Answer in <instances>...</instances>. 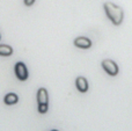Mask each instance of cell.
Instances as JSON below:
<instances>
[{"label":"cell","instance_id":"obj_1","mask_svg":"<svg viewBox=\"0 0 132 131\" xmlns=\"http://www.w3.org/2000/svg\"><path fill=\"white\" fill-rule=\"evenodd\" d=\"M104 11H105L107 16L109 18V20L115 26H119L123 22L124 14H123V9L119 6H117V5L112 4L110 1H107V2H104Z\"/></svg>","mask_w":132,"mask_h":131},{"label":"cell","instance_id":"obj_2","mask_svg":"<svg viewBox=\"0 0 132 131\" xmlns=\"http://www.w3.org/2000/svg\"><path fill=\"white\" fill-rule=\"evenodd\" d=\"M102 67L109 76L115 77V76H117V73H118V66H117L116 63L111 59H104L103 60Z\"/></svg>","mask_w":132,"mask_h":131},{"label":"cell","instance_id":"obj_3","mask_svg":"<svg viewBox=\"0 0 132 131\" xmlns=\"http://www.w3.org/2000/svg\"><path fill=\"white\" fill-rule=\"evenodd\" d=\"M15 74L18 77L19 80L21 81H24L28 79V70H27V66L24 65V63L22 62H19L15 64Z\"/></svg>","mask_w":132,"mask_h":131},{"label":"cell","instance_id":"obj_4","mask_svg":"<svg viewBox=\"0 0 132 131\" xmlns=\"http://www.w3.org/2000/svg\"><path fill=\"white\" fill-rule=\"evenodd\" d=\"M73 43H74L75 46H78V48H80V49H89L92 46L90 39L87 38V37H84V36L77 37Z\"/></svg>","mask_w":132,"mask_h":131},{"label":"cell","instance_id":"obj_5","mask_svg":"<svg viewBox=\"0 0 132 131\" xmlns=\"http://www.w3.org/2000/svg\"><path fill=\"white\" fill-rule=\"evenodd\" d=\"M37 102L38 104H49V95L45 88H39L37 92Z\"/></svg>","mask_w":132,"mask_h":131},{"label":"cell","instance_id":"obj_6","mask_svg":"<svg viewBox=\"0 0 132 131\" xmlns=\"http://www.w3.org/2000/svg\"><path fill=\"white\" fill-rule=\"evenodd\" d=\"M75 86H77L78 91L81 93H86L88 91V83L84 77H78L77 80H75Z\"/></svg>","mask_w":132,"mask_h":131},{"label":"cell","instance_id":"obj_7","mask_svg":"<svg viewBox=\"0 0 132 131\" xmlns=\"http://www.w3.org/2000/svg\"><path fill=\"white\" fill-rule=\"evenodd\" d=\"M18 101H19V96L15 93H9V94H7L6 96L4 97V102L6 104H8V106L18 103Z\"/></svg>","mask_w":132,"mask_h":131},{"label":"cell","instance_id":"obj_8","mask_svg":"<svg viewBox=\"0 0 132 131\" xmlns=\"http://www.w3.org/2000/svg\"><path fill=\"white\" fill-rule=\"evenodd\" d=\"M12 53H13L12 46L6 45V44H0V56L7 57V56H11Z\"/></svg>","mask_w":132,"mask_h":131},{"label":"cell","instance_id":"obj_9","mask_svg":"<svg viewBox=\"0 0 132 131\" xmlns=\"http://www.w3.org/2000/svg\"><path fill=\"white\" fill-rule=\"evenodd\" d=\"M49 109V104H38V113L45 114Z\"/></svg>","mask_w":132,"mask_h":131},{"label":"cell","instance_id":"obj_10","mask_svg":"<svg viewBox=\"0 0 132 131\" xmlns=\"http://www.w3.org/2000/svg\"><path fill=\"white\" fill-rule=\"evenodd\" d=\"M35 2V0H24V5L26 6H31Z\"/></svg>","mask_w":132,"mask_h":131},{"label":"cell","instance_id":"obj_11","mask_svg":"<svg viewBox=\"0 0 132 131\" xmlns=\"http://www.w3.org/2000/svg\"><path fill=\"white\" fill-rule=\"evenodd\" d=\"M52 131H57V130H52Z\"/></svg>","mask_w":132,"mask_h":131}]
</instances>
